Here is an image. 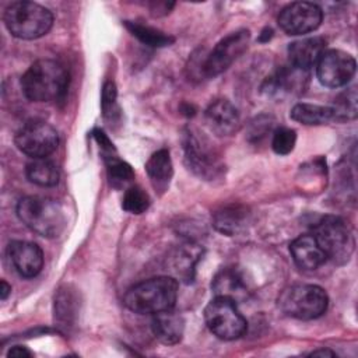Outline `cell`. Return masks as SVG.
I'll list each match as a JSON object with an SVG mask.
<instances>
[{
	"label": "cell",
	"mask_w": 358,
	"mask_h": 358,
	"mask_svg": "<svg viewBox=\"0 0 358 358\" xmlns=\"http://www.w3.org/2000/svg\"><path fill=\"white\" fill-rule=\"evenodd\" d=\"M69 85L66 67L52 59H41L32 63L21 78L24 95L34 102H50L62 99Z\"/></svg>",
	"instance_id": "obj_1"
},
{
	"label": "cell",
	"mask_w": 358,
	"mask_h": 358,
	"mask_svg": "<svg viewBox=\"0 0 358 358\" xmlns=\"http://www.w3.org/2000/svg\"><path fill=\"white\" fill-rule=\"evenodd\" d=\"M178 298V281L169 275H159L144 280L131 288L123 296L124 306L138 315H155L172 309Z\"/></svg>",
	"instance_id": "obj_2"
},
{
	"label": "cell",
	"mask_w": 358,
	"mask_h": 358,
	"mask_svg": "<svg viewBox=\"0 0 358 358\" xmlns=\"http://www.w3.org/2000/svg\"><path fill=\"white\" fill-rule=\"evenodd\" d=\"M17 215L25 227L43 238L59 236L67 224L60 203L43 196L21 199L17 204Z\"/></svg>",
	"instance_id": "obj_3"
},
{
	"label": "cell",
	"mask_w": 358,
	"mask_h": 358,
	"mask_svg": "<svg viewBox=\"0 0 358 358\" xmlns=\"http://www.w3.org/2000/svg\"><path fill=\"white\" fill-rule=\"evenodd\" d=\"M8 32L20 39H38L49 32L53 24L52 13L34 1H14L4 11Z\"/></svg>",
	"instance_id": "obj_4"
},
{
	"label": "cell",
	"mask_w": 358,
	"mask_h": 358,
	"mask_svg": "<svg viewBox=\"0 0 358 358\" xmlns=\"http://www.w3.org/2000/svg\"><path fill=\"white\" fill-rule=\"evenodd\" d=\"M329 305L326 291L313 284H296L285 288L280 298V309L295 319L312 320L320 317Z\"/></svg>",
	"instance_id": "obj_5"
},
{
	"label": "cell",
	"mask_w": 358,
	"mask_h": 358,
	"mask_svg": "<svg viewBox=\"0 0 358 358\" xmlns=\"http://www.w3.org/2000/svg\"><path fill=\"white\" fill-rule=\"evenodd\" d=\"M312 235L324 252L326 259H330L337 264L350 260L355 241L350 227L340 217L326 215L320 218L315 225Z\"/></svg>",
	"instance_id": "obj_6"
},
{
	"label": "cell",
	"mask_w": 358,
	"mask_h": 358,
	"mask_svg": "<svg viewBox=\"0 0 358 358\" xmlns=\"http://www.w3.org/2000/svg\"><path fill=\"white\" fill-rule=\"evenodd\" d=\"M208 330L221 340H235L243 336L248 323L239 312L236 302L224 296H214L204 309Z\"/></svg>",
	"instance_id": "obj_7"
},
{
	"label": "cell",
	"mask_w": 358,
	"mask_h": 358,
	"mask_svg": "<svg viewBox=\"0 0 358 358\" xmlns=\"http://www.w3.org/2000/svg\"><path fill=\"white\" fill-rule=\"evenodd\" d=\"M17 148L31 158H46L59 145V134L46 122L34 120L24 124L14 137Z\"/></svg>",
	"instance_id": "obj_8"
},
{
	"label": "cell",
	"mask_w": 358,
	"mask_h": 358,
	"mask_svg": "<svg viewBox=\"0 0 358 358\" xmlns=\"http://www.w3.org/2000/svg\"><path fill=\"white\" fill-rule=\"evenodd\" d=\"M250 32L239 29L222 38L201 63V73L206 77H215L225 71L248 48Z\"/></svg>",
	"instance_id": "obj_9"
},
{
	"label": "cell",
	"mask_w": 358,
	"mask_h": 358,
	"mask_svg": "<svg viewBox=\"0 0 358 358\" xmlns=\"http://www.w3.org/2000/svg\"><path fill=\"white\" fill-rule=\"evenodd\" d=\"M355 74V59L340 49L326 50L316 64V76L319 81L329 87H343Z\"/></svg>",
	"instance_id": "obj_10"
},
{
	"label": "cell",
	"mask_w": 358,
	"mask_h": 358,
	"mask_svg": "<svg viewBox=\"0 0 358 358\" xmlns=\"http://www.w3.org/2000/svg\"><path fill=\"white\" fill-rule=\"evenodd\" d=\"M322 20L323 11L317 4L295 1L281 10L278 25L288 35H303L317 29Z\"/></svg>",
	"instance_id": "obj_11"
},
{
	"label": "cell",
	"mask_w": 358,
	"mask_h": 358,
	"mask_svg": "<svg viewBox=\"0 0 358 358\" xmlns=\"http://www.w3.org/2000/svg\"><path fill=\"white\" fill-rule=\"evenodd\" d=\"M210 144L200 138L192 130L185 133L183 148H185V159L187 162L189 169H192L200 178L211 179L220 171V164L215 154L208 147Z\"/></svg>",
	"instance_id": "obj_12"
},
{
	"label": "cell",
	"mask_w": 358,
	"mask_h": 358,
	"mask_svg": "<svg viewBox=\"0 0 358 358\" xmlns=\"http://www.w3.org/2000/svg\"><path fill=\"white\" fill-rule=\"evenodd\" d=\"M8 256L15 270L27 278L38 275L43 267L42 249L29 241H13L8 245Z\"/></svg>",
	"instance_id": "obj_13"
},
{
	"label": "cell",
	"mask_w": 358,
	"mask_h": 358,
	"mask_svg": "<svg viewBox=\"0 0 358 358\" xmlns=\"http://www.w3.org/2000/svg\"><path fill=\"white\" fill-rule=\"evenodd\" d=\"M204 120L210 131L217 136H229L239 126L238 109L227 99L213 102L204 113Z\"/></svg>",
	"instance_id": "obj_14"
},
{
	"label": "cell",
	"mask_w": 358,
	"mask_h": 358,
	"mask_svg": "<svg viewBox=\"0 0 358 358\" xmlns=\"http://www.w3.org/2000/svg\"><path fill=\"white\" fill-rule=\"evenodd\" d=\"M326 39L322 36H310L295 41L288 46V57L289 64L302 69L310 70L315 64H317L322 55L326 52Z\"/></svg>",
	"instance_id": "obj_15"
},
{
	"label": "cell",
	"mask_w": 358,
	"mask_h": 358,
	"mask_svg": "<svg viewBox=\"0 0 358 358\" xmlns=\"http://www.w3.org/2000/svg\"><path fill=\"white\" fill-rule=\"evenodd\" d=\"M289 252L295 264L303 270H315L327 260L312 234H305L294 239L289 245Z\"/></svg>",
	"instance_id": "obj_16"
},
{
	"label": "cell",
	"mask_w": 358,
	"mask_h": 358,
	"mask_svg": "<svg viewBox=\"0 0 358 358\" xmlns=\"http://www.w3.org/2000/svg\"><path fill=\"white\" fill-rule=\"evenodd\" d=\"M151 329L158 341L165 345H173L178 344L183 337L185 320L179 313L168 309L154 315Z\"/></svg>",
	"instance_id": "obj_17"
},
{
	"label": "cell",
	"mask_w": 358,
	"mask_h": 358,
	"mask_svg": "<svg viewBox=\"0 0 358 358\" xmlns=\"http://www.w3.org/2000/svg\"><path fill=\"white\" fill-rule=\"evenodd\" d=\"M211 289L215 296L229 298L236 303L248 298L246 281L242 274L232 267L222 268L214 275Z\"/></svg>",
	"instance_id": "obj_18"
},
{
	"label": "cell",
	"mask_w": 358,
	"mask_h": 358,
	"mask_svg": "<svg viewBox=\"0 0 358 358\" xmlns=\"http://www.w3.org/2000/svg\"><path fill=\"white\" fill-rule=\"evenodd\" d=\"M201 255L203 250L199 245L192 242L183 243L173 250L169 259L171 270L179 280L185 282H192L194 278V267Z\"/></svg>",
	"instance_id": "obj_19"
},
{
	"label": "cell",
	"mask_w": 358,
	"mask_h": 358,
	"mask_svg": "<svg viewBox=\"0 0 358 358\" xmlns=\"http://www.w3.org/2000/svg\"><path fill=\"white\" fill-rule=\"evenodd\" d=\"M145 172L155 192L164 193L169 187L173 175V165L166 148L155 151L145 164Z\"/></svg>",
	"instance_id": "obj_20"
},
{
	"label": "cell",
	"mask_w": 358,
	"mask_h": 358,
	"mask_svg": "<svg viewBox=\"0 0 358 358\" xmlns=\"http://www.w3.org/2000/svg\"><path fill=\"white\" fill-rule=\"evenodd\" d=\"M309 71L298 69L292 64L284 66L277 70L268 80H267V91L268 92H294L301 91L305 88L308 81Z\"/></svg>",
	"instance_id": "obj_21"
},
{
	"label": "cell",
	"mask_w": 358,
	"mask_h": 358,
	"mask_svg": "<svg viewBox=\"0 0 358 358\" xmlns=\"http://www.w3.org/2000/svg\"><path fill=\"white\" fill-rule=\"evenodd\" d=\"M25 173H27V178L29 179V182H32L38 186L50 187V186L57 185V182H59L57 166L46 158H34V161H31L27 165Z\"/></svg>",
	"instance_id": "obj_22"
},
{
	"label": "cell",
	"mask_w": 358,
	"mask_h": 358,
	"mask_svg": "<svg viewBox=\"0 0 358 358\" xmlns=\"http://www.w3.org/2000/svg\"><path fill=\"white\" fill-rule=\"evenodd\" d=\"M291 119L302 124H323L333 119V112L330 106H322L315 103H296L289 113Z\"/></svg>",
	"instance_id": "obj_23"
},
{
	"label": "cell",
	"mask_w": 358,
	"mask_h": 358,
	"mask_svg": "<svg viewBox=\"0 0 358 358\" xmlns=\"http://www.w3.org/2000/svg\"><path fill=\"white\" fill-rule=\"evenodd\" d=\"M124 25L131 32L133 36H136L137 39H140L143 43H145L148 46L162 48V46H169L173 42L172 36H169L165 32L155 29L152 27L143 25L138 22H131V21H126Z\"/></svg>",
	"instance_id": "obj_24"
},
{
	"label": "cell",
	"mask_w": 358,
	"mask_h": 358,
	"mask_svg": "<svg viewBox=\"0 0 358 358\" xmlns=\"http://www.w3.org/2000/svg\"><path fill=\"white\" fill-rule=\"evenodd\" d=\"M245 220H246L245 210L231 206V207L222 208L214 215V225L220 232L225 235H234L242 228V225L245 224Z\"/></svg>",
	"instance_id": "obj_25"
},
{
	"label": "cell",
	"mask_w": 358,
	"mask_h": 358,
	"mask_svg": "<svg viewBox=\"0 0 358 358\" xmlns=\"http://www.w3.org/2000/svg\"><path fill=\"white\" fill-rule=\"evenodd\" d=\"M357 90L348 88L344 92H341L336 99L331 108L333 119L336 120H352L357 117L358 106H357Z\"/></svg>",
	"instance_id": "obj_26"
},
{
	"label": "cell",
	"mask_w": 358,
	"mask_h": 358,
	"mask_svg": "<svg viewBox=\"0 0 358 358\" xmlns=\"http://www.w3.org/2000/svg\"><path fill=\"white\" fill-rule=\"evenodd\" d=\"M105 162L108 168V178L113 187L116 189L123 187L127 183H130L131 179L134 178V172L131 166L127 162L119 159L115 154L105 157Z\"/></svg>",
	"instance_id": "obj_27"
},
{
	"label": "cell",
	"mask_w": 358,
	"mask_h": 358,
	"mask_svg": "<svg viewBox=\"0 0 358 358\" xmlns=\"http://www.w3.org/2000/svg\"><path fill=\"white\" fill-rule=\"evenodd\" d=\"M122 207L127 213L141 214L150 207V197L141 187L130 186L124 192Z\"/></svg>",
	"instance_id": "obj_28"
},
{
	"label": "cell",
	"mask_w": 358,
	"mask_h": 358,
	"mask_svg": "<svg viewBox=\"0 0 358 358\" xmlns=\"http://www.w3.org/2000/svg\"><path fill=\"white\" fill-rule=\"evenodd\" d=\"M296 143V133L294 129L289 127H278L273 133L271 140V148L278 155H287L289 154Z\"/></svg>",
	"instance_id": "obj_29"
},
{
	"label": "cell",
	"mask_w": 358,
	"mask_h": 358,
	"mask_svg": "<svg viewBox=\"0 0 358 358\" xmlns=\"http://www.w3.org/2000/svg\"><path fill=\"white\" fill-rule=\"evenodd\" d=\"M73 303V295L70 294V291L66 289L57 294V298L55 301V315L64 327L71 324V319L74 316Z\"/></svg>",
	"instance_id": "obj_30"
},
{
	"label": "cell",
	"mask_w": 358,
	"mask_h": 358,
	"mask_svg": "<svg viewBox=\"0 0 358 358\" xmlns=\"http://www.w3.org/2000/svg\"><path fill=\"white\" fill-rule=\"evenodd\" d=\"M116 95H117L116 85L112 81L105 83L103 90H102V102H101L103 116L113 113L115 106H116Z\"/></svg>",
	"instance_id": "obj_31"
},
{
	"label": "cell",
	"mask_w": 358,
	"mask_h": 358,
	"mask_svg": "<svg viewBox=\"0 0 358 358\" xmlns=\"http://www.w3.org/2000/svg\"><path fill=\"white\" fill-rule=\"evenodd\" d=\"M7 355L8 357H18V358H21V357H31L32 352L27 347H24V345H14L13 348H10Z\"/></svg>",
	"instance_id": "obj_32"
},
{
	"label": "cell",
	"mask_w": 358,
	"mask_h": 358,
	"mask_svg": "<svg viewBox=\"0 0 358 358\" xmlns=\"http://www.w3.org/2000/svg\"><path fill=\"white\" fill-rule=\"evenodd\" d=\"M10 291H11V285H8L4 280H1V282H0V298H1L3 301L8 296Z\"/></svg>",
	"instance_id": "obj_33"
},
{
	"label": "cell",
	"mask_w": 358,
	"mask_h": 358,
	"mask_svg": "<svg viewBox=\"0 0 358 358\" xmlns=\"http://www.w3.org/2000/svg\"><path fill=\"white\" fill-rule=\"evenodd\" d=\"M309 355H310V357H336V352H333V351H330V350L322 348V350L312 351Z\"/></svg>",
	"instance_id": "obj_34"
},
{
	"label": "cell",
	"mask_w": 358,
	"mask_h": 358,
	"mask_svg": "<svg viewBox=\"0 0 358 358\" xmlns=\"http://www.w3.org/2000/svg\"><path fill=\"white\" fill-rule=\"evenodd\" d=\"M271 36H273V31L270 28H266V29H263V32H262L259 39H260V42H267Z\"/></svg>",
	"instance_id": "obj_35"
}]
</instances>
